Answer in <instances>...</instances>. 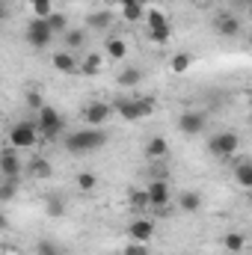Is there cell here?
<instances>
[{
  "label": "cell",
  "instance_id": "obj_24",
  "mask_svg": "<svg viewBox=\"0 0 252 255\" xmlns=\"http://www.w3.org/2000/svg\"><path fill=\"white\" fill-rule=\"evenodd\" d=\"M18 190H21V178H0V205L15 202Z\"/></svg>",
  "mask_w": 252,
  "mask_h": 255
},
{
  "label": "cell",
  "instance_id": "obj_6",
  "mask_svg": "<svg viewBox=\"0 0 252 255\" xmlns=\"http://www.w3.org/2000/svg\"><path fill=\"white\" fill-rule=\"evenodd\" d=\"M39 130H36V122H15V125L9 128V145L15 148V151H21V148H36L39 145Z\"/></svg>",
  "mask_w": 252,
  "mask_h": 255
},
{
  "label": "cell",
  "instance_id": "obj_18",
  "mask_svg": "<svg viewBox=\"0 0 252 255\" xmlns=\"http://www.w3.org/2000/svg\"><path fill=\"white\" fill-rule=\"evenodd\" d=\"M166 154H169V142H166V136H151V139L145 142V157H148L151 163L166 160Z\"/></svg>",
  "mask_w": 252,
  "mask_h": 255
},
{
  "label": "cell",
  "instance_id": "obj_17",
  "mask_svg": "<svg viewBox=\"0 0 252 255\" xmlns=\"http://www.w3.org/2000/svg\"><path fill=\"white\" fill-rule=\"evenodd\" d=\"M119 15L127 24H139L145 18V6H142V0H119Z\"/></svg>",
  "mask_w": 252,
  "mask_h": 255
},
{
  "label": "cell",
  "instance_id": "obj_21",
  "mask_svg": "<svg viewBox=\"0 0 252 255\" xmlns=\"http://www.w3.org/2000/svg\"><path fill=\"white\" fill-rule=\"evenodd\" d=\"M51 65H54L57 71H63V74H74V71H77V57L68 54V51H57V54L51 57Z\"/></svg>",
  "mask_w": 252,
  "mask_h": 255
},
{
  "label": "cell",
  "instance_id": "obj_15",
  "mask_svg": "<svg viewBox=\"0 0 252 255\" xmlns=\"http://www.w3.org/2000/svg\"><path fill=\"white\" fill-rule=\"evenodd\" d=\"M24 172L30 175V178H51L54 175V166H51V160L45 157V154H33L27 163H24Z\"/></svg>",
  "mask_w": 252,
  "mask_h": 255
},
{
  "label": "cell",
  "instance_id": "obj_31",
  "mask_svg": "<svg viewBox=\"0 0 252 255\" xmlns=\"http://www.w3.org/2000/svg\"><path fill=\"white\" fill-rule=\"evenodd\" d=\"M190 65H193V54H175L172 63H169V68H172L175 74H184Z\"/></svg>",
  "mask_w": 252,
  "mask_h": 255
},
{
  "label": "cell",
  "instance_id": "obj_27",
  "mask_svg": "<svg viewBox=\"0 0 252 255\" xmlns=\"http://www.w3.org/2000/svg\"><path fill=\"white\" fill-rule=\"evenodd\" d=\"M45 211H48V217H63L65 214V199L60 196V193L45 196Z\"/></svg>",
  "mask_w": 252,
  "mask_h": 255
},
{
  "label": "cell",
  "instance_id": "obj_36",
  "mask_svg": "<svg viewBox=\"0 0 252 255\" xmlns=\"http://www.w3.org/2000/svg\"><path fill=\"white\" fill-rule=\"evenodd\" d=\"M6 18H9V3L0 0V21H6Z\"/></svg>",
  "mask_w": 252,
  "mask_h": 255
},
{
  "label": "cell",
  "instance_id": "obj_38",
  "mask_svg": "<svg viewBox=\"0 0 252 255\" xmlns=\"http://www.w3.org/2000/svg\"><path fill=\"white\" fill-rule=\"evenodd\" d=\"M199 3H208V0H199Z\"/></svg>",
  "mask_w": 252,
  "mask_h": 255
},
{
  "label": "cell",
  "instance_id": "obj_37",
  "mask_svg": "<svg viewBox=\"0 0 252 255\" xmlns=\"http://www.w3.org/2000/svg\"><path fill=\"white\" fill-rule=\"evenodd\" d=\"M6 229H9V217L0 211V232H6Z\"/></svg>",
  "mask_w": 252,
  "mask_h": 255
},
{
  "label": "cell",
  "instance_id": "obj_12",
  "mask_svg": "<svg viewBox=\"0 0 252 255\" xmlns=\"http://www.w3.org/2000/svg\"><path fill=\"white\" fill-rule=\"evenodd\" d=\"M113 21H116V12L113 9H95V12H89L86 15V33H107L110 27H113Z\"/></svg>",
  "mask_w": 252,
  "mask_h": 255
},
{
  "label": "cell",
  "instance_id": "obj_4",
  "mask_svg": "<svg viewBox=\"0 0 252 255\" xmlns=\"http://www.w3.org/2000/svg\"><path fill=\"white\" fill-rule=\"evenodd\" d=\"M241 151V136L235 130H220L208 139V154L217 160H232Z\"/></svg>",
  "mask_w": 252,
  "mask_h": 255
},
{
  "label": "cell",
  "instance_id": "obj_33",
  "mask_svg": "<svg viewBox=\"0 0 252 255\" xmlns=\"http://www.w3.org/2000/svg\"><path fill=\"white\" fill-rule=\"evenodd\" d=\"M24 101H27V107H30V110H39V107L45 104V101H42V92H36V89H27Z\"/></svg>",
  "mask_w": 252,
  "mask_h": 255
},
{
  "label": "cell",
  "instance_id": "obj_29",
  "mask_svg": "<svg viewBox=\"0 0 252 255\" xmlns=\"http://www.w3.org/2000/svg\"><path fill=\"white\" fill-rule=\"evenodd\" d=\"M30 9H33V18H48L54 12V0H30Z\"/></svg>",
  "mask_w": 252,
  "mask_h": 255
},
{
  "label": "cell",
  "instance_id": "obj_34",
  "mask_svg": "<svg viewBox=\"0 0 252 255\" xmlns=\"http://www.w3.org/2000/svg\"><path fill=\"white\" fill-rule=\"evenodd\" d=\"M36 255H60V247L51 241H39L36 244Z\"/></svg>",
  "mask_w": 252,
  "mask_h": 255
},
{
  "label": "cell",
  "instance_id": "obj_3",
  "mask_svg": "<svg viewBox=\"0 0 252 255\" xmlns=\"http://www.w3.org/2000/svg\"><path fill=\"white\" fill-rule=\"evenodd\" d=\"M33 122H36V130H39L42 139H63L65 119H63V113H57L51 104H42L36 110V119Z\"/></svg>",
  "mask_w": 252,
  "mask_h": 255
},
{
  "label": "cell",
  "instance_id": "obj_1",
  "mask_svg": "<svg viewBox=\"0 0 252 255\" xmlns=\"http://www.w3.org/2000/svg\"><path fill=\"white\" fill-rule=\"evenodd\" d=\"M107 142H110V133L101 130V128H77V130L63 133V148L68 151V154H74V157L101 151Z\"/></svg>",
  "mask_w": 252,
  "mask_h": 255
},
{
  "label": "cell",
  "instance_id": "obj_16",
  "mask_svg": "<svg viewBox=\"0 0 252 255\" xmlns=\"http://www.w3.org/2000/svg\"><path fill=\"white\" fill-rule=\"evenodd\" d=\"M127 238H130L133 244H148V241L154 238V223H151V220H145V217L133 220V223L127 226Z\"/></svg>",
  "mask_w": 252,
  "mask_h": 255
},
{
  "label": "cell",
  "instance_id": "obj_14",
  "mask_svg": "<svg viewBox=\"0 0 252 255\" xmlns=\"http://www.w3.org/2000/svg\"><path fill=\"white\" fill-rule=\"evenodd\" d=\"M60 39H63V51H68V54H77V51H83V48H86L89 33H86L83 27H68L65 33H60Z\"/></svg>",
  "mask_w": 252,
  "mask_h": 255
},
{
  "label": "cell",
  "instance_id": "obj_35",
  "mask_svg": "<svg viewBox=\"0 0 252 255\" xmlns=\"http://www.w3.org/2000/svg\"><path fill=\"white\" fill-rule=\"evenodd\" d=\"M122 255H148V247H145V244H133V241H130Z\"/></svg>",
  "mask_w": 252,
  "mask_h": 255
},
{
  "label": "cell",
  "instance_id": "obj_32",
  "mask_svg": "<svg viewBox=\"0 0 252 255\" xmlns=\"http://www.w3.org/2000/svg\"><path fill=\"white\" fill-rule=\"evenodd\" d=\"M130 208H136V211L148 208V196H145V190H130Z\"/></svg>",
  "mask_w": 252,
  "mask_h": 255
},
{
  "label": "cell",
  "instance_id": "obj_23",
  "mask_svg": "<svg viewBox=\"0 0 252 255\" xmlns=\"http://www.w3.org/2000/svg\"><path fill=\"white\" fill-rule=\"evenodd\" d=\"M235 181H238L244 190H252V163L247 157H241V160L235 163Z\"/></svg>",
  "mask_w": 252,
  "mask_h": 255
},
{
  "label": "cell",
  "instance_id": "obj_39",
  "mask_svg": "<svg viewBox=\"0 0 252 255\" xmlns=\"http://www.w3.org/2000/svg\"><path fill=\"white\" fill-rule=\"evenodd\" d=\"M0 130H3V122H0Z\"/></svg>",
  "mask_w": 252,
  "mask_h": 255
},
{
  "label": "cell",
  "instance_id": "obj_5",
  "mask_svg": "<svg viewBox=\"0 0 252 255\" xmlns=\"http://www.w3.org/2000/svg\"><path fill=\"white\" fill-rule=\"evenodd\" d=\"M145 21H148V39L151 42L166 45L172 39V24H169L163 9H145Z\"/></svg>",
  "mask_w": 252,
  "mask_h": 255
},
{
  "label": "cell",
  "instance_id": "obj_7",
  "mask_svg": "<svg viewBox=\"0 0 252 255\" xmlns=\"http://www.w3.org/2000/svg\"><path fill=\"white\" fill-rule=\"evenodd\" d=\"M80 119L86 128H101L113 119V104L110 101H89L83 110H80Z\"/></svg>",
  "mask_w": 252,
  "mask_h": 255
},
{
  "label": "cell",
  "instance_id": "obj_20",
  "mask_svg": "<svg viewBox=\"0 0 252 255\" xmlns=\"http://www.w3.org/2000/svg\"><path fill=\"white\" fill-rule=\"evenodd\" d=\"M104 54H95V51H89L86 57H83V63H77V71L80 74H86V77H92V74H101V68H104Z\"/></svg>",
  "mask_w": 252,
  "mask_h": 255
},
{
  "label": "cell",
  "instance_id": "obj_10",
  "mask_svg": "<svg viewBox=\"0 0 252 255\" xmlns=\"http://www.w3.org/2000/svg\"><path fill=\"white\" fill-rule=\"evenodd\" d=\"M214 33L223 36V39H238V36L244 33V21H241V15H235L232 9L220 12V15L214 18Z\"/></svg>",
  "mask_w": 252,
  "mask_h": 255
},
{
  "label": "cell",
  "instance_id": "obj_19",
  "mask_svg": "<svg viewBox=\"0 0 252 255\" xmlns=\"http://www.w3.org/2000/svg\"><path fill=\"white\" fill-rule=\"evenodd\" d=\"M175 202H178V208H181L184 214H196V211H202V205H205L202 193H196V190H181Z\"/></svg>",
  "mask_w": 252,
  "mask_h": 255
},
{
  "label": "cell",
  "instance_id": "obj_13",
  "mask_svg": "<svg viewBox=\"0 0 252 255\" xmlns=\"http://www.w3.org/2000/svg\"><path fill=\"white\" fill-rule=\"evenodd\" d=\"M145 196H148V208H166V205L172 202V190H169V184L160 181V178H154V181L145 187Z\"/></svg>",
  "mask_w": 252,
  "mask_h": 255
},
{
  "label": "cell",
  "instance_id": "obj_28",
  "mask_svg": "<svg viewBox=\"0 0 252 255\" xmlns=\"http://www.w3.org/2000/svg\"><path fill=\"white\" fill-rule=\"evenodd\" d=\"M223 244H226V250H229V253H241V250L247 247V238H244L241 232H229Z\"/></svg>",
  "mask_w": 252,
  "mask_h": 255
},
{
  "label": "cell",
  "instance_id": "obj_25",
  "mask_svg": "<svg viewBox=\"0 0 252 255\" xmlns=\"http://www.w3.org/2000/svg\"><path fill=\"white\" fill-rule=\"evenodd\" d=\"M45 24H48V30L54 33V36H60V33H65L71 24H68V15L65 12H60V9H54L48 18H45Z\"/></svg>",
  "mask_w": 252,
  "mask_h": 255
},
{
  "label": "cell",
  "instance_id": "obj_11",
  "mask_svg": "<svg viewBox=\"0 0 252 255\" xmlns=\"http://www.w3.org/2000/svg\"><path fill=\"white\" fill-rule=\"evenodd\" d=\"M24 175V160L12 145L0 148V178H21Z\"/></svg>",
  "mask_w": 252,
  "mask_h": 255
},
{
  "label": "cell",
  "instance_id": "obj_22",
  "mask_svg": "<svg viewBox=\"0 0 252 255\" xmlns=\"http://www.w3.org/2000/svg\"><path fill=\"white\" fill-rule=\"evenodd\" d=\"M104 54H107L110 60H125L127 57V42L119 39V36H107V39H104Z\"/></svg>",
  "mask_w": 252,
  "mask_h": 255
},
{
  "label": "cell",
  "instance_id": "obj_26",
  "mask_svg": "<svg viewBox=\"0 0 252 255\" xmlns=\"http://www.w3.org/2000/svg\"><path fill=\"white\" fill-rule=\"evenodd\" d=\"M116 80H119V86L133 89V86H139V80H142V68H133V65H127V68H122V71L116 74Z\"/></svg>",
  "mask_w": 252,
  "mask_h": 255
},
{
  "label": "cell",
  "instance_id": "obj_9",
  "mask_svg": "<svg viewBox=\"0 0 252 255\" xmlns=\"http://www.w3.org/2000/svg\"><path fill=\"white\" fill-rule=\"evenodd\" d=\"M208 125H211L208 110H184V113L178 116V130H181L184 136H199V133H205Z\"/></svg>",
  "mask_w": 252,
  "mask_h": 255
},
{
  "label": "cell",
  "instance_id": "obj_2",
  "mask_svg": "<svg viewBox=\"0 0 252 255\" xmlns=\"http://www.w3.org/2000/svg\"><path fill=\"white\" fill-rule=\"evenodd\" d=\"M113 104V113L125 122H139L145 116L154 113V98L151 95H142V98H119V101H110Z\"/></svg>",
  "mask_w": 252,
  "mask_h": 255
},
{
  "label": "cell",
  "instance_id": "obj_30",
  "mask_svg": "<svg viewBox=\"0 0 252 255\" xmlns=\"http://www.w3.org/2000/svg\"><path fill=\"white\" fill-rule=\"evenodd\" d=\"M95 187H98V175L95 172H77V190L89 193V190H95Z\"/></svg>",
  "mask_w": 252,
  "mask_h": 255
},
{
  "label": "cell",
  "instance_id": "obj_8",
  "mask_svg": "<svg viewBox=\"0 0 252 255\" xmlns=\"http://www.w3.org/2000/svg\"><path fill=\"white\" fill-rule=\"evenodd\" d=\"M24 39H27V45L30 48H36V51H45L57 36L48 30V24H45V18H33L27 27H24Z\"/></svg>",
  "mask_w": 252,
  "mask_h": 255
}]
</instances>
